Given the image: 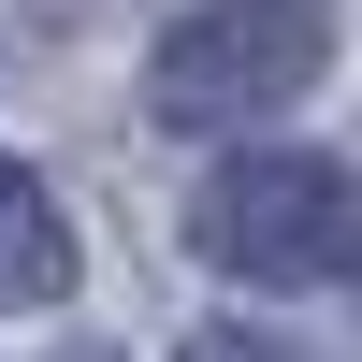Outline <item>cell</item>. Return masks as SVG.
I'll list each match as a JSON object with an SVG mask.
<instances>
[{"instance_id": "obj_1", "label": "cell", "mask_w": 362, "mask_h": 362, "mask_svg": "<svg viewBox=\"0 0 362 362\" xmlns=\"http://www.w3.org/2000/svg\"><path fill=\"white\" fill-rule=\"evenodd\" d=\"M189 247L247 290H334V276H362V174L247 145V160H218L189 189Z\"/></svg>"}, {"instance_id": "obj_2", "label": "cell", "mask_w": 362, "mask_h": 362, "mask_svg": "<svg viewBox=\"0 0 362 362\" xmlns=\"http://www.w3.org/2000/svg\"><path fill=\"white\" fill-rule=\"evenodd\" d=\"M319 58H334V15H319V0H203V15H174L160 58H145V116H160V131H232V116L305 102Z\"/></svg>"}, {"instance_id": "obj_3", "label": "cell", "mask_w": 362, "mask_h": 362, "mask_svg": "<svg viewBox=\"0 0 362 362\" xmlns=\"http://www.w3.org/2000/svg\"><path fill=\"white\" fill-rule=\"evenodd\" d=\"M73 290V232H58V189L0 160V305H58Z\"/></svg>"}, {"instance_id": "obj_4", "label": "cell", "mask_w": 362, "mask_h": 362, "mask_svg": "<svg viewBox=\"0 0 362 362\" xmlns=\"http://www.w3.org/2000/svg\"><path fill=\"white\" fill-rule=\"evenodd\" d=\"M189 362H305V348H290V334H232V319H218V334H189Z\"/></svg>"}]
</instances>
